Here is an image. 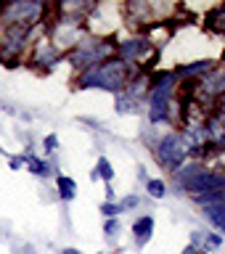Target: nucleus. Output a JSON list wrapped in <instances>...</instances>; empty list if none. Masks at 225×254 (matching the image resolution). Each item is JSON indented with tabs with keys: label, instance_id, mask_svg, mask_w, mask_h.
Here are the masks:
<instances>
[{
	"label": "nucleus",
	"instance_id": "nucleus-1",
	"mask_svg": "<svg viewBox=\"0 0 225 254\" xmlns=\"http://www.w3.org/2000/svg\"><path fill=\"white\" fill-rule=\"evenodd\" d=\"M130 64H125L122 59H109L98 64V66L87 69L79 74L77 85L82 90H90V87H101V90L109 93H122L127 85H130Z\"/></svg>",
	"mask_w": 225,
	"mask_h": 254
},
{
	"label": "nucleus",
	"instance_id": "nucleus-2",
	"mask_svg": "<svg viewBox=\"0 0 225 254\" xmlns=\"http://www.w3.org/2000/svg\"><path fill=\"white\" fill-rule=\"evenodd\" d=\"M175 87V74L172 71H162L154 77V85L149 90V122H167L170 119V98Z\"/></svg>",
	"mask_w": 225,
	"mask_h": 254
},
{
	"label": "nucleus",
	"instance_id": "nucleus-3",
	"mask_svg": "<svg viewBox=\"0 0 225 254\" xmlns=\"http://www.w3.org/2000/svg\"><path fill=\"white\" fill-rule=\"evenodd\" d=\"M111 43L106 40H95V37H82L79 43L75 45V51H69V64L79 71H87L98 64L109 61V53H111Z\"/></svg>",
	"mask_w": 225,
	"mask_h": 254
},
{
	"label": "nucleus",
	"instance_id": "nucleus-4",
	"mask_svg": "<svg viewBox=\"0 0 225 254\" xmlns=\"http://www.w3.org/2000/svg\"><path fill=\"white\" fill-rule=\"evenodd\" d=\"M154 154H156V162L162 164L164 170L175 172V170H180V167L186 164L188 146H186V140H183L180 132H167L164 138L156 143Z\"/></svg>",
	"mask_w": 225,
	"mask_h": 254
},
{
	"label": "nucleus",
	"instance_id": "nucleus-5",
	"mask_svg": "<svg viewBox=\"0 0 225 254\" xmlns=\"http://www.w3.org/2000/svg\"><path fill=\"white\" fill-rule=\"evenodd\" d=\"M45 13L43 3H32V0H13V3H5L3 11V27H40V16Z\"/></svg>",
	"mask_w": 225,
	"mask_h": 254
},
{
	"label": "nucleus",
	"instance_id": "nucleus-6",
	"mask_svg": "<svg viewBox=\"0 0 225 254\" xmlns=\"http://www.w3.org/2000/svg\"><path fill=\"white\" fill-rule=\"evenodd\" d=\"M183 190H186V193H191L194 198H199V196H212V193H223V190H225V175H223V172L204 170V172H199L196 178H191Z\"/></svg>",
	"mask_w": 225,
	"mask_h": 254
},
{
	"label": "nucleus",
	"instance_id": "nucleus-7",
	"mask_svg": "<svg viewBox=\"0 0 225 254\" xmlns=\"http://www.w3.org/2000/svg\"><path fill=\"white\" fill-rule=\"evenodd\" d=\"M61 56L64 53L48 37H40L37 43H32V64H37V66H43V69H53L56 64L61 61Z\"/></svg>",
	"mask_w": 225,
	"mask_h": 254
},
{
	"label": "nucleus",
	"instance_id": "nucleus-8",
	"mask_svg": "<svg viewBox=\"0 0 225 254\" xmlns=\"http://www.w3.org/2000/svg\"><path fill=\"white\" fill-rule=\"evenodd\" d=\"M117 51H119V56H122V61L133 66V64H138L143 56L151 51V43L146 37H135V40H125V43H119Z\"/></svg>",
	"mask_w": 225,
	"mask_h": 254
},
{
	"label": "nucleus",
	"instance_id": "nucleus-9",
	"mask_svg": "<svg viewBox=\"0 0 225 254\" xmlns=\"http://www.w3.org/2000/svg\"><path fill=\"white\" fill-rule=\"evenodd\" d=\"M151 233H154V217H151V214H143V217H138L133 222V238L138 246L151 241Z\"/></svg>",
	"mask_w": 225,
	"mask_h": 254
},
{
	"label": "nucleus",
	"instance_id": "nucleus-10",
	"mask_svg": "<svg viewBox=\"0 0 225 254\" xmlns=\"http://www.w3.org/2000/svg\"><path fill=\"white\" fill-rule=\"evenodd\" d=\"M27 170L35 175V178H43V180H48V178L53 175L51 164H48L45 159H40V156L32 154V148H27Z\"/></svg>",
	"mask_w": 225,
	"mask_h": 254
},
{
	"label": "nucleus",
	"instance_id": "nucleus-11",
	"mask_svg": "<svg viewBox=\"0 0 225 254\" xmlns=\"http://www.w3.org/2000/svg\"><path fill=\"white\" fill-rule=\"evenodd\" d=\"M204 217L212 228H218L225 233V204H207L204 206Z\"/></svg>",
	"mask_w": 225,
	"mask_h": 254
},
{
	"label": "nucleus",
	"instance_id": "nucleus-12",
	"mask_svg": "<svg viewBox=\"0 0 225 254\" xmlns=\"http://www.w3.org/2000/svg\"><path fill=\"white\" fill-rule=\"evenodd\" d=\"M56 188H59V198L61 201H72L77 196V183L69 175H56Z\"/></svg>",
	"mask_w": 225,
	"mask_h": 254
},
{
	"label": "nucleus",
	"instance_id": "nucleus-13",
	"mask_svg": "<svg viewBox=\"0 0 225 254\" xmlns=\"http://www.w3.org/2000/svg\"><path fill=\"white\" fill-rule=\"evenodd\" d=\"M212 64L210 59H204V61H194V64H186V66H180L178 69V74L180 77H194V74H204V71H210L212 69Z\"/></svg>",
	"mask_w": 225,
	"mask_h": 254
},
{
	"label": "nucleus",
	"instance_id": "nucleus-14",
	"mask_svg": "<svg viewBox=\"0 0 225 254\" xmlns=\"http://www.w3.org/2000/svg\"><path fill=\"white\" fill-rule=\"evenodd\" d=\"M93 178H101L103 183H106V186H109L111 180H114V167H111V162H109L106 156H101V159H98V164H95V175H93Z\"/></svg>",
	"mask_w": 225,
	"mask_h": 254
},
{
	"label": "nucleus",
	"instance_id": "nucleus-15",
	"mask_svg": "<svg viewBox=\"0 0 225 254\" xmlns=\"http://www.w3.org/2000/svg\"><path fill=\"white\" fill-rule=\"evenodd\" d=\"M117 111L119 114H133L135 111V95L130 90H122V93H117Z\"/></svg>",
	"mask_w": 225,
	"mask_h": 254
},
{
	"label": "nucleus",
	"instance_id": "nucleus-16",
	"mask_svg": "<svg viewBox=\"0 0 225 254\" xmlns=\"http://www.w3.org/2000/svg\"><path fill=\"white\" fill-rule=\"evenodd\" d=\"M146 190H149L151 198H164L167 186H164V180H159V178H149L146 180Z\"/></svg>",
	"mask_w": 225,
	"mask_h": 254
},
{
	"label": "nucleus",
	"instance_id": "nucleus-17",
	"mask_svg": "<svg viewBox=\"0 0 225 254\" xmlns=\"http://www.w3.org/2000/svg\"><path fill=\"white\" fill-rule=\"evenodd\" d=\"M207 21H210V27H212L215 32H225V5L215 8V11L207 16Z\"/></svg>",
	"mask_w": 225,
	"mask_h": 254
},
{
	"label": "nucleus",
	"instance_id": "nucleus-18",
	"mask_svg": "<svg viewBox=\"0 0 225 254\" xmlns=\"http://www.w3.org/2000/svg\"><path fill=\"white\" fill-rule=\"evenodd\" d=\"M43 151L45 154H56V151H59V135H45L43 138Z\"/></svg>",
	"mask_w": 225,
	"mask_h": 254
},
{
	"label": "nucleus",
	"instance_id": "nucleus-19",
	"mask_svg": "<svg viewBox=\"0 0 225 254\" xmlns=\"http://www.w3.org/2000/svg\"><path fill=\"white\" fill-rule=\"evenodd\" d=\"M101 214H103V220H114L117 214H119V206L114 201H103L101 204Z\"/></svg>",
	"mask_w": 225,
	"mask_h": 254
},
{
	"label": "nucleus",
	"instance_id": "nucleus-20",
	"mask_svg": "<svg viewBox=\"0 0 225 254\" xmlns=\"http://www.w3.org/2000/svg\"><path fill=\"white\" fill-rule=\"evenodd\" d=\"M119 228H122V225H119V220H117V217L103 222V233H106L109 238H117V236H119Z\"/></svg>",
	"mask_w": 225,
	"mask_h": 254
},
{
	"label": "nucleus",
	"instance_id": "nucleus-21",
	"mask_svg": "<svg viewBox=\"0 0 225 254\" xmlns=\"http://www.w3.org/2000/svg\"><path fill=\"white\" fill-rule=\"evenodd\" d=\"M138 204H141V198H138V196H125L117 206H119V212H130V209H135Z\"/></svg>",
	"mask_w": 225,
	"mask_h": 254
},
{
	"label": "nucleus",
	"instance_id": "nucleus-22",
	"mask_svg": "<svg viewBox=\"0 0 225 254\" xmlns=\"http://www.w3.org/2000/svg\"><path fill=\"white\" fill-rule=\"evenodd\" d=\"M8 167H11L13 172H19L21 167H27V151H24V154H19V156H11V159H8Z\"/></svg>",
	"mask_w": 225,
	"mask_h": 254
},
{
	"label": "nucleus",
	"instance_id": "nucleus-23",
	"mask_svg": "<svg viewBox=\"0 0 225 254\" xmlns=\"http://www.w3.org/2000/svg\"><path fill=\"white\" fill-rule=\"evenodd\" d=\"M183 254H207L204 249H199V246H194V244H188L186 249H183Z\"/></svg>",
	"mask_w": 225,
	"mask_h": 254
},
{
	"label": "nucleus",
	"instance_id": "nucleus-24",
	"mask_svg": "<svg viewBox=\"0 0 225 254\" xmlns=\"http://www.w3.org/2000/svg\"><path fill=\"white\" fill-rule=\"evenodd\" d=\"M59 254H82V252H79V249H75V246H64V249H61Z\"/></svg>",
	"mask_w": 225,
	"mask_h": 254
},
{
	"label": "nucleus",
	"instance_id": "nucleus-25",
	"mask_svg": "<svg viewBox=\"0 0 225 254\" xmlns=\"http://www.w3.org/2000/svg\"><path fill=\"white\" fill-rule=\"evenodd\" d=\"M106 201H114V188L106 186Z\"/></svg>",
	"mask_w": 225,
	"mask_h": 254
},
{
	"label": "nucleus",
	"instance_id": "nucleus-26",
	"mask_svg": "<svg viewBox=\"0 0 225 254\" xmlns=\"http://www.w3.org/2000/svg\"><path fill=\"white\" fill-rule=\"evenodd\" d=\"M218 117H220V122L225 125V103H223V109H220V114H218Z\"/></svg>",
	"mask_w": 225,
	"mask_h": 254
},
{
	"label": "nucleus",
	"instance_id": "nucleus-27",
	"mask_svg": "<svg viewBox=\"0 0 225 254\" xmlns=\"http://www.w3.org/2000/svg\"><path fill=\"white\" fill-rule=\"evenodd\" d=\"M3 11H5V3L0 0V24H3Z\"/></svg>",
	"mask_w": 225,
	"mask_h": 254
},
{
	"label": "nucleus",
	"instance_id": "nucleus-28",
	"mask_svg": "<svg viewBox=\"0 0 225 254\" xmlns=\"http://www.w3.org/2000/svg\"><path fill=\"white\" fill-rule=\"evenodd\" d=\"M0 154H3V148H0Z\"/></svg>",
	"mask_w": 225,
	"mask_h": 254
}]
</instances>
